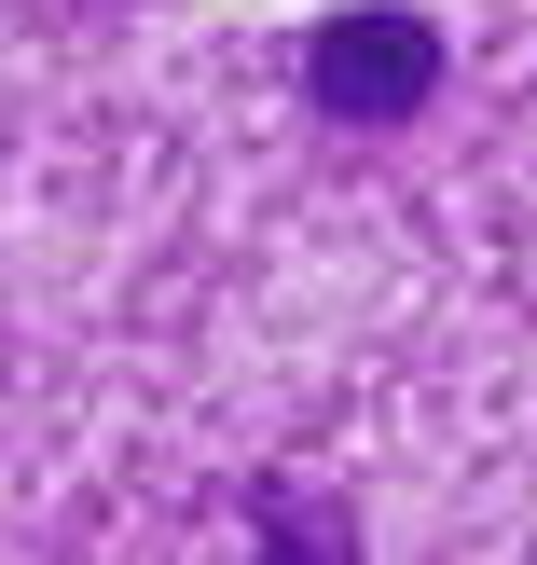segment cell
I'll list each match as a JSON object with an SVG mask.
<instances>
[{
  "label": "cell",
  "mask_w": 537,
  "mask_h": 565,
  "mask_svg": "<svg viewBox=\"0 0 537 565\" xmlns=\"http://www.w3.org/2000/svg\"><path fill=\"white\" fill-rule=\"evenodd\" d=\"M441 83H455V42H441L414 0H331V14L303 28V110H318L331 138H400V125H428Z\"/></svg>",
  "instance_id": "6da1fadb"
},
{
  "label": "cell",
  "mask_w": 537,
  "mask_h": 565,
  "mask_svg": "<svg viewBox=\"0 0 537 565\" xmlns=\"http://www.w3.org/2000/svg\"><path fill=\"white\" fill-rule=\"evenodd\" d=\"M235 524H248V552H262V565H358V552H373L358 497L303 483V469H248V483H235Z\"/></svg>",
  "instance_id": "7a4b0ae2"
}]
</instances>
